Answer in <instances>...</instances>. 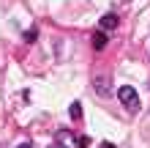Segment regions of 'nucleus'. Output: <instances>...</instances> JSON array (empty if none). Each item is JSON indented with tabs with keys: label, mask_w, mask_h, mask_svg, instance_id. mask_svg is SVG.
I'll list each match as a JSON object with an SVG mask.
<instances>
[{
	"label": "nucleus",
	"mask_w": 150,
	"mask_h": 148,
	"mask_svg": "<svg viewBox=\"0 0 150 148\" xmlns=\"http://www.w3.org/2000/svg\"><path fill=\"white\" fill-rule=\"evenodd\" d=\"M117 99H120V104L128 112H139V107H142L137 88H131V85H120V88H117Z\"/></svg>",
	"instance_id": "obj_1"
},
{
	"label": "nucleus",
	"mask_w": 150,
	"mask_h": 148,
	"mask_svg": "<svg viewBox=\"0 0 150 148\" xmlns=\"http://www.w3.org/2000/svg\"><path fill=\"white\" fill-rule=\"evenodd\" d=\"M16 148H33V143H19Z\"/></svg>",
	"instance_id": "obj_8"
},
{
	"label": "nucleus",
	"mask_w": 150,
	"mask_h": 148,
	"mask_svg": "<svg viewBox=\"0 0 150 148\" xmlns=\"http://www.w3.org/2000/svg\"><path fill=\"white\" fill-rule=\"evenodd\" d=\"M71 118H82V104H79V102L71 104Z\"/></svg>",
	"instance_id": "obj_6"
},
{
	"label": "nucleus",
	"mask_w": 150,
	"mask_h": 148,
	"mask_svg": "<svg viewBox=\"0 0 150 148\" xmlns=\"http://www.w3.org/2000/svg\"><path fill=\"white\" fill-rule=\"evenodd\" d=\"M36 36H38V30H36V28H30L28 33H25V39H28V41H36Z\"/></svg>",
	"instance_id": "obj_7"
},
{
	"label": "nucleus",
	"mask_w": 150,
	"mask_h": 148,
	"mask_svg": "<svg viewBox=\"0 0 150 148\" xmlns=\"http://www.w3.org/2000/svg\"><path fill=\"white\" fill-rule=\"evenodd\" d=\"M93 47H96V49H104V47H107V33H104V30H98V33L93 36Z\"/></svg>",
	"instance_id": "obj_5"
},
{
	"label": "nucleus",
	"mask_w": 150,
	"mask_h": 148,
	"mask_svg": "<svg viewBox=\"0 0 150 148\" xmlns=\"http://www.w3.org/2000/svg\"><path fill=\"white\" fill-rule=\"evenodd\" d=\"M57 140H60V145H63V148H76V145H74V137L68 134L66 129H60V132H57Z\"/></svg>",
	"instance_id": "obj_4"
},
{
	"label": "nucleus",
	"mask_w": 150,
	"mask_h": 148,
	"mask_svg": "<svg viewBox=\"0 0 150 148\" xmlns=\"http://www.w3.org/2000/svg\"><path fill=\"white\" fill-rule=\"evenodd\" d=\"M96 93L98 96H109V77H96Z\"/></svg>",
	"instance_id": "obj_3"
},
{
	"label": "nucleus",
	"mask_w": 150,
	"mask_h": 148,
	"mask_svg": "<svg viewBox=\"0 0 150 148\" xmlns=\"http://www.w3.org/2000/svg\"><path fill=\"white\" fill-rule=\"evenodd\" d=\"M117 14H104L101 16V19H98V28L104 30V33H107V30H115V28H117Z\"/></svg>",
	"instance_id": "obj_2"
}]
</instances>
